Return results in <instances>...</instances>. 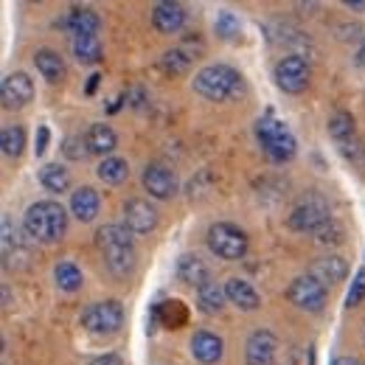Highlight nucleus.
<instances>
[{
  "label": "nucleus",
  "mask_w": 365,
  "mask_h": 365,
  "mask_svg": "<svg viewBox=\"0 0 365 365\" xmlns=\"http://www.w3.org/2000/svg\"><path fill=\"white\" fill-rule=\"evenodd\" d=\"M96 245L104 256V264L107 270L118 278H127V275L135 270L138 262V250H135V239L133 233L124 228V225H104L96 233Z\"/></svg>",
  "instance_id": "1"
},
{
  "label": "nucleus",
  "mask_w": 365,
  "mask_h": 365,
  "mask_svg": "<svg viewBox=\"0 0 365 365\" xmlns=\"http://www.w3.org/2000/svg\"><path fill=\"white\" fill-rule=\"evenodd\" d=\"M23 230L29 239L43 242V245H53L65 236L68 230V211L53 202V200H40L31 202L29 211L23 214Z\"/></svg>",
  "instance_id": "2"
},
{
  "label": "nucleus",
  "mask_w": 365,
  "mask_h": 365,
  "mask_svg": "<svg viewBox=\"0 0 365 365\" xmlns=\"http://www.w3.org/2000/svg\"><path fill=\"white\" fill-rule=\"evenodd\" d=\"M191 88L208 101H225L242 91V76L230 65H205L202 71L194 73Z\"/></svg>",
  "instance_id": "3"
},
{
  "label": "nucleus",
  "mask_w": 365,
  "mask_h": 365,
  "mask_svg": "<svg viewBox=\"0 0 365 365\" xmlns=\"http://www.w3.org/2000/svg\"><path fill=\"white\" fill-rule=\"evenodd\" d=\"M256 138H259L262 149L267 152V158L275 160V163L289 160V158L295 155V149H298L295 135L289 133V127H287L284 121L273 118L270 113H267L264 118H259V121H256Z\"/></svg>",
  "instance_id": "4"
},
{
  "label": "nucleus",
  "mask_w": 365,
  "mask_h": 365,
  "mask_svg": "<svg viewBox=\"0 0 365 365\" xmlns=\"http://www.w3.org/2000/svg\"><path fill=\"white\" fill-rule=\"evenodd\" d=\"M208 250L217 256V259H225V262H239L245 259L247 253V233L230 222H217L208 228Z\"/></svg>",
  "instance_id": "5"
},
{
  "label": "nucleus",
  "mask_w": 365,
  "mask_h": 365,
  "mask_svg": "<svg viewBox=\"0 0 365 365\" xmlns=\"http://www.w3.org/2000/svg\"><path fill=\"white\" fill-rule=\"evenodd\" d=\"M331 220V211H329V202L320 197V194H309L304 197L292 214H289V228L298 230V233H315L320 230L326 222Z\"/></svg>",
  "instance_id": "6"
},
{
  "label": "nucleus",
  "mask_w": 365,
  "mask_h": 365,
  "mask_svg": "<svg viewBox=\"0 0 365 365\" xmlns=\"http://www.w3.org/2000/svg\"><path fill=\"white\" fill-rule=\"evenodd\" d=\"M0 245H3V267L6 270H23L29 267L31 250L26 245V230H17V225L11 222L9 214H3V225H0Z\"/></svg>",
  "instance_id": "7"
},
{
  "label": "nucleus",
  "mask_w": 365,
  "mask_h": 365,
  "mask_svg": "<svg viewBox=\"0 0 365 365\" xmlns=\"http://www.w3.org/2000/svg\"><path fill=\"white\" fill-rule=\"evenodd\" d=\"M124 323V307L118 301H98L91 304L85 312H82V326L91 331V334H115Z\"/></svg>",
  "instance_id": "8"
},
{
  "label": "nucleus",
  "mask_w": 365,
  "mask_h": 365,
  "mask_svg": "<svg viewBox=\"0 0 365 365\" xmlns=\"http://www.w3.org/2000/svg\"><path fill=\"white\" fill-rule=\"evenodd\" d=\"M273 79L284 93H304L307 85H309V65H307L304 56L287 53V56H281L275 62Z\"/></svg>",
  "instance_id": "9"
},
{
  "label": "nucleus",
  "mask_w": 365,
  "mask_h": 365,
  "mask_svg": "<svg viewBox=\"0 0 365 365\" xmlns=\"http://www.w3.org/2000/svg\"><path fill=\"white\" fill-rule=\"evenodd\" d=\"M287 298H289L298 309H304V312H320V309L326 307L329 289L320 284L318 278H312V275L307 273V275H298V278L289 284Z\"/></svg>",
  "instance_id": "10"
},
{
  "label": "nucleus",
  "mask_w": 365,
  "mask_h": 365,
  "mask_svg": "<svg viewBox=\"0 0 365 365\" xmlns=\"http://www.w3.org/2000/svg\"><path fill=\"white\" fill-rule=\"evenodd\" d=\"M34 98V82L29 79V73L17 71V73H9L0 85V101L6 110H23L29 101Z\"/></svg>",
  "instance_id": "11"
},
{
  "label": "nucleus",
  "mask_w": 365,
  "mask_h": 365,
  "mask_svg": "<svg viewBox=\"0 0 365 365\" xmlns=\"http://www.w3.org/2000/svg\"><path fill=\"white\" fill-rule=\"evenodd\" d=\"M124 228L130 230V233H138V236L155 230L158 228L155 205H149V200H140V197L127 200V205H124Z\"/></svg>",
  "instance_id": "12"
},
{
  "label": "nucleus",
  "mask_w": 365,
  "mask_h": 365,
  "mask_svg": "<svg viewBox=\"0 0 365 365\" xmlns=\"http://www.w3.org/2000/svg\"><path fill=\"white\" fill-rule=\"evenodd\" d=\"M278 354V337L267 329H259L245 343V360L247 365H273Z\"/></svg>",
  "instance_id": "13"
},
{
  "label": "nucleus",
  "mask_w": 365,
  "mask_h": 365,
  "mask_svg": "<svg viewBox=\"0 0 365 365\" xmlns=\"http://www.w3.org/2000/svg\"><path fill=\"white\" fill-rule=\"evenodd\" d=\"M143 188H146L149 197H155V200H169V197H175V191H178V178H175V172H172L169 166H163V163H149V166L143 169Z\"/></svg>",
  "instance_id": "14"
},
{
  "label": "nucleus",
  "mask_w": 365,
  "mask_h": 365,
  "mask_svg": "<svg viewBox=\"0 0 365 365\" xmlns=\"http://www.w3.org/2000/svg\"><path fill=\"white\" fill-rule=\"evenodd\" d=\"M152 26L160 34H178L185 26V9H182L180 3H172V0L155 3L152 6Z\"/></svg>",
  "instance_id": "15"
},
{
  "label": "nucleus",
  "mask_w": 365,
  "mask_h": 365,
  "mask_svg": "<svg viewBox=\"0 0 365 365\" xmlns=\"http://www.w3.org/2000/svg\"><path fill=\"white\" fill-rule=\"evenodd\" d=\"M225 298H228L236 309H242V312H256L262 307L259 292L245 278H228L225 281Z\"/></svg>",
  "instance_id": "16"
},
{
  "label": "nucleus",
  "mask_w": 365,
  "mask_h": 365,
  "mask_svg": "<svg viewBox=\"0 0 365 365\" xmlns=\"http://www.w3.org/2000/svg\"><path fill=\"white\" fill-rule=\"evenodd\" d=\"M309 275L318 278L320 284L329 289V287L340 284V281L349 275V262L340 259V256H323V259H318V262L309 267Z\"/></svg>",
  "instance_id": "17"
},
{
  "label": "nucleus",
  "mask_w": 365,
  "mask_h": 365,
  "mask_svg": "<svg viewBox=\"0 0 365 365\" xmlns=\"http://www.w3.org/2000/svg\"><path fill=\"white\" fill-rule=\"evenodd\" d=\"M191 354L194 360L202 365H214L222 360V337L211 334V331H197L191 337Z\"/></svg>",
  "instance_id": "18"
},
{
  "label": "nucleus",
  "mask_w": 365,
  "mask_h": 365,
  "mask_svg": "<svg viewBox=\"0 0 365 365\" xmlns=\"http://www.w3.org/2000/svg\"><path fill=\"white\" fill-rule=\"evenodd\" d=\"M98 208H101V200H98V191L91 185H82L71 194V214L79 220V222H93L98 217Z\"/></svg>",
  "instance_id": "19"
},
{
  "label": "nucleus",
  "mask_w": 365,
  "mask_h": 365,
  "mask_svg": "<svg viewBox=\"0 0 365 365\" xmlns=\"http://www.w3.org/2000/svg\"><path fill=\"white\" fill-rule=\"evenodd\" d=\"M65 26H68V31L73 34V40H76V37H96L98 29H101V20H98V14H96L93 9L73 6V9L68 11V17H65Z\"/></svg>",
  "instance_id": "20"
},
{
  "label": "nucleus",
  "mask_w": 365,
  "mask_h": 365,
  "mask_svg": "<svg viewBox=\"0 0 365 365\" xmlns=\"http://www.w3.org/2000/svg\"><path fill=\"white\" fill-rule=\"evenodd\" d=\"M178 275H180L182 284L197 287V289L211 281V273H208L205 262H202L197 253H182L180 259H178Z\"/></svg>",
  "instance_id": "21"
},
{
  "label": "nucleus",
  "mask_w": 365,
  "mask_h": 365,
  "mask_svg": "<svg viewBox=\"0 0 365 365\" xmlns=\"http://www.w3.org/2000/svg\"><path fill=\"white\" fill-rule=\"evenodd\" d=\"M34 65H37V71L43 73V79L51 82V85H56V82L65 79V62H62V56H59L56 51H51V48H43V51L34 53Z\"/></svg>",
  "instance_id": "22"
},
{
  "label": "nucleus",
  "mask_w": 365,
  "mask_h": 365,
  "mask_svg": "<svg viewBox=\"0 0 365 365\" xmlns=\"http://www.w3.org/2000/svg\"><path fill=\"white\" fill-rule=\"evenodd\" d=\"M225 301H228V298H225V287H220L217 281H208L205 287L197 289V307H200V312H205V315H217Z\"/></svg>",
  "instance_id": "23"
},
{
  "label": "nucleus",
  "mask_w": 365,
  "mask_h": 365,
  "mask_svg": "<svg viewBox=\"0 0 365 365\" xmlns=\"http://www.w3.org/2000/svg\"><path fill=\"white\" fill-rule=\"evenodd\" d=\"M85 138H88L91 155H107L110 158V152L118 146V138L113 133V127H107V124H93Z\"/></svg>",
  "instance_id": "24"
},
{
  "label": "nucleus",
  "mask_w": 365,
  "mask_h": 365,
  "mask_svg": "<svg viewBox=\"0 0 365 365\" xmlns=\"http://www.w3.org/2000/svg\"><path fill=\"white\" fill-rule=\"evenodd\" d=\"M96 175H98V180L101 182H110V185H118V182H124L130 178V163L124 160V158H104L101 163H98V169H96Z\"/></svg>",
  "instance_id": "25"
},
{
  "label": "nucleus",
  "mask_w": 365,
  "mask_h": 365,
  "mask_svg": "<svg viewBox=\"0 0 365 365\" xmlns=\"http://www.w3.org/2000/svg\"><path fill=\"white\" fill-rule=\"evenodd\" d=\"M40 182L46 185L51 194H62V191L71 188V175H68L65 166H59V163H48V166L40 169Z\"/></svg>",
  "instance_id": "26"
},
{
  "label": "nucleus",
  "mask_w": 365,
  "mask_h": 365,
  "mask_svg": "<svg viewBox=\"0 0 365 365\" xmlns=\"http://www.w3.org/2000/svg\"><path fill=\"white\" fill-rule=\"evenodd\" d=\"M194 59H197V56H194L185 46L172 48V51H166V53L160 56V68H163L166 73L178 76V73H185V71L191 68V62H194Z\"/></svg>",
  "instance_id": "27"
},
{
  "label": "nucleus",
  "mask_w": 365,
  "mask_h": 365,
  "mask_svg": "<svg viewBox=\"0 0 365 365\" xmlns=\"http://www.w3.org/2000/svg\"><path fill=\"white\" fill-rule=\"evenodd\" d=\"M0 146H3V155H6V158H20L23 149H26V130H23L20 124L3 127V133H0Z\"/></svg>",
  "instance_id": "28"
},
{
  "label": "nucleus",
  "mask_w": 365,
  "mask_h": 365,
  "mask_svg": "<svg viewBox=\"0 0 365 365\" xmlns=\"http://www.w3.org/2000/svg\"><path fill=\"white\" fill-rule=\"evenodd\" d=\"M53 281H56V287L62 292H76L85 278H82V270L73 262H59L56 270H53Z\"/></svg>",
  "instance_id": "29"
},
{
  "label": "nucleus",
  "mask_w": 365,
  "mask_h": 365,
  "mask_svg": "<svg viewBox=\"0 0 365 365\" xmlns=\"http://www.w3.org/2000/svg\"><path fill=\"white\" fill-rule=\"evenodd\" d=\"M73 56L85 65H96L101 59V43L98 37H76L73 40Z\"/></svg>",
  "instance_id": "30"
},
{
  "label": "nucleus",
  "mask_w": 365,
  "mask_h": 365,
  "mask_svg": "<svg viewBox=\"0 0 365 365\" xmlns=\"http://www.w3.org/2000/svg\"><path fill=\"white\" fill-rule=\"evenodd\" d=\"M329 135L334 138V140H349V138L354 135V118H351V113L337 110L329 118Z\"/></svg>",
  "instance_id": "31"
},
{
  "label": "nucleus",
  "mask_w": 365,
  "mask_h": 365,
  "mask_svg": "<svg viewBox=\"0 0 365 365\" xmlns=\"http://www.w3.org/2000/svg\"><path fill=\"white\" fill-rule=\"evenodd\" d=\"M214 29H217V34H220L222 40H233V37L242 34V23H239V17H236L233 11H220Z\"/></svg>",
  "instance_id": "32"
},
{
  "label": "nucleus",
  "mask_w": 365,
  "mask_h": 365,
  "mask_svg": "<svg viewBox=\"0 0 365 365\" xmlns=\"http://www.w3.org/2000/svg\"><path fill=\"white\" fill-rule=\"evenodd\" d=\"M158 315H163V323L169 329H178V326L185 323V307H182L180 301H166V304L158 307Z\"/></svg>",
  "instance_id": "33"
},
{
  "label": "nucleus",
  "mask_w": 365,
  "mask_h": 365,
  "mask_svg": "<svg viewBox=\"0 0 365 365\" xmlns=\"http://www.w3.org/2000/svg\"><path fill=\"white\" fill-rule=\"evenodd\" d=\"M65 158L71 160H85L91 155V146H88V138H79V135H71L65 138V146H62Z\"/></svg>",
  "instance_id": "34"
},
{
  "label": "nucleus",
  "mask_w": 365,
  "mask_h": 365,
  "mask_svg": "<svg viewBox=\"0 0 365 365\" xmlns=\"http://www.w3.org/2000/svg\"><path fill=\"white\" fill-rule=\"evenodd\" d=\"M315 239H318L320 245H340L343 242V225L334 222V220H329L323 228L315 230Z\"/></svg>",
  "instance_id": "35"
},
{
  "label": "nucleus",
  "mask_w": 365,
  "mask_h": 365,
  "mask_svg": "<svg viewBox=\"0 0 365 365\" xmlns=\"http://www.w3.org/2000/svg\"><path fill=\"white\" fill-rule=\"evenodd\" d=\"M363 301H365V270H357L354 281H351V289H349V295H346V307L354 309V307H360Z\"/></svg>",
  "instance_id": "36"
},
{
  "label": "nucleus",
  "mask_w": 365,
  "mask_h": 365,
  "mask_svg": "<svg viewBox=\"0 0 365 365\" xmlns=\"http://www.w3.org/2000/svg\"><path fill=\"white\" fill-rule=\"evenodd\" d=\"M88 365H124V360H121L118 354H101V357L91 360Z\"/></svg>",
  "instance_id": "37"
},
{
  "label": "nucleus",
  "mask_w": 365,
  "mask_h": 365,
  "mask_svg": "<svg viewBox=\"0 0 365 365\" xmlns=\"http://www.w3.org/2000/svg\"><path fill=\"white\" fill-rule=\"evenodd\" d=\"M34 149H37V155H43L48 149V127H40V135H37V146Z\"/></svg>",
  "instance_id": "38"
},
{
  "label": "nucleus",
  "mask_w": 365,
  "mask_h": 365,
  "mask_svg": "<svg viewBox=\"0 0 365 365\" xmlns=\"http://www.w3.org/2000/svg\"><path fill=\"white\" fill-rule=\"evenodd\" d=\"M334 365H363L360 360H354V357H337Z\"/></svg>",
  "instance_id": "39"
},
{
  "label": "nucleus",
  "mask_w": 365,
  "mask_h": 365,
  "mask_svg": "<svg viewBox=\"0 0 365 365\" xmlns=\"http://www.w3.org/2000/svg\"><path fill=\"white\" fill-rule=\"evenodd\" d=\"M346 9H354V11H363V9H365V0H360V3H357V0H354V3H351V0H346Z\"/></svg>",
  "instance_id": "40"
},
{
  "label": "nucleus",
  "mask_w": 365,
  "mask_h": 365,
  "mask_svg": "<svg viewBox=\"0 0 365 365\" xmlns=\"http://www.w3.org/2000/svg\"><path fill=\"white\" fill-rule=\"evenodd\" d=\"M98 79H101V76H98V73H96V76H91V82H88V93H93V91H96V85H98Z\"/></svg>",
  "instance_id": "41"
},
{
  "label": "nucleus",
  "mask_w": 365,
  "mask_h": 365,
  "mask_svg": "<svg viewBox=\"0 0 365 365\" xmlns=\"http://www.w3.org/2000/svg\"><path fill=\"white\" fill-rule=\"evenodd\" d=\"M363 166H365V146H363Z\"/></svg>",
  "instance_id": "42"
}]
</instances>
